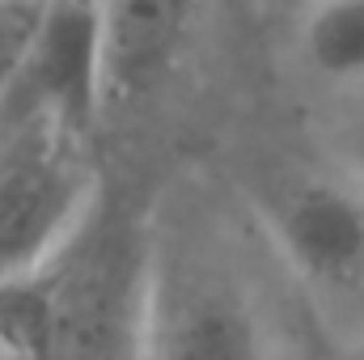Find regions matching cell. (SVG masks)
<instances>
[{"label":"cell","instance_id":"1","mask_svg":"<svg viewBox=\"0 0 364 360\" xmlns=\"http://www.w3.org/2000/svg\"><path fill=\"white\" fill-rule=\"evenodd\" d=\"M97 208V182L68 153H30L0 170V280L55 259Z\"/></svg>","mask_w":364,"mask_h":360},{"label":"cell","instance_id":"2","mask_svg":"<svg viewBox=\"0 0 364 360\" xmlns=\"http://www.w3.org/2000/svg\"><path fill=\"white\" fill-rule=\"evenodd\" d=\"M17 85L51 123L85 132L106 106L102 17L97 0H38V21L26 38Z\"/></svg>","mask_w":364,"mask_h":360},{"label":"cell","instance_id":"3","mask_svg":"<svg viewBox=\"0 0 364 360\" xmlns=\"http://www.w3.org/2000/svg\"><path fill=\"white\" fill-rule=\"evenodd\" d=\"M263 229L288 268L339 288L364 271V199L331 179H292L263 199Z\"/></svg>","mask_w":364,"mask_h":360},{"label":"cell","instance_id":"4","mask_svg":"<svg viewBox=\"0 0 364 360\" xmlns=\"http://www.w3.org/2000/svg\"><path fill=\"white\" fill-rule=\"evenodd\" d=\"M144 352L166 356H259L267 339L259 335V318L242 297L216 284H182L178 292L149 288V322Z\"/></svg>","mask_w":364,"mask_h":360},{"label":"cell","instance_id":"5","mask_svg":"<svg viewBox=\"0 0 364 360\" xmlns=\"http://www.w3.org/2000/svg\"><path fill=\"white\" fill-rule=\"evenodd\" d=\"M195 0H97L106 97L153 85L178 55Z\"/></svg>","mask_w":364,"mask_h":360},{"label":"cell","instance_id":"6","mask_svg":"<svg viewBox=\"0 0 364 360\" xmlns=\"http://www.w3.org/2000/svg\"><path fill=\"white\" fill-rule=\"evenodd\" d=\"M296 55L326 85L364 81V0H309L296 26Z\"/></svg>","mask_w":364,"mask_h":360},{"label":"cell","instance_id":"7","mask_svg":"<svg viewBox=\"0 0 364 360\" xmlns=\"http://www.w3.org/2000/svg\"><path fill=\"white\" fill-rule=\"evenodd\" d=\"M348 166H352V174H356V182H360L364 191V127L352 136V149H348Z\"/></svg>","mask_w":364,"mask_h":360},{"label":"cell","instance_id":"8","mask_svg":"<svg viewBox=\"0 0 364 360\" xmlns=\"http://www.w3.org/2000/svg\"><path fill=\"white\" fill-rule=\"evenodd\" d=\"M0 4H38V0H0Z\"/></svg>","mask_w":364,"mask_h":360},{"label":"cell","instance_id":"9","mask_svg":"<svg viewBox=\"0 0 364 360\" xmlns=\"http://www.w3.org/2000/svg\"><path fill=\"white\" fill-rule=\"evenodd\" d=\"M0 356H4V344H0Z\"/></svg>","mask_w":364,"mask_h":360}]
</instances>
